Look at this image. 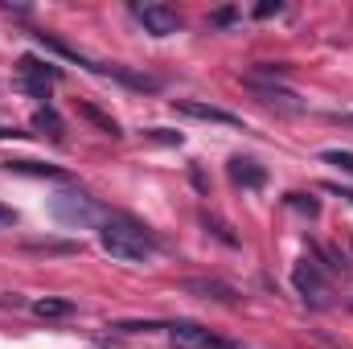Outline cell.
I'll list each match as a JSON object with an SVG mask.
<instances>
[{
    "instance_id": "obj_1",
    "label": "cell",
    "mask_w": 353,
    "mask_h": 349,
    "mask_svg": "<svg viewBox=\"0 0 353 349\" xmlns=\"http://www.w3.org/2000/svg\"><path fill=\"white\" fill-rule=\"evenodd\" d=\"M99 247L119 263H148L157 255V235L140 222H132L128 214H107L99 222Z\"/></svg>"
},
{
    "instance_id": "obj_2",
    "label": "cell",
    "mask_w": 353,
    "mask_h": 349,
    "mask_svg": "<svg viewBox=\"0 0 353 349\" xmlns=\"http://www.w3.org/2000/svg\"><path fill=\"white\" fill-rule=\"evenodd\" d=\"M50 210H54V218L62 222V226H94V222H103L107 214H103V206L87 197V193H58L54 201H50Z\"/></svg>"
},
{
    "instance_id": "obj_3",
    "label": "cell",
    "mask_w": 353,
    "mask_h": 349,
    "mask_svg": "<svg viewBox=\"0 0 353 349\" xmlns=\"http://www.w3.org/2000/svg\"><path fill=\"white\" fill-rule=\"evenodd\" d=\"M62 79V70L54 66V62H41V58H33V54H25L21 62H17V83L29 90V94H37V99H50V87Z\"/></svg>"
},
{
    "instance_id": "obj_4",
    "label": "cell",
    "mask_w": 353,
    "mask_h": 349,
    "mask_svg": "<svg viewBox=\"0 0 353 349\" xmlns=\"http://www.w3.org/2000/svg\"><path fill=\"white\" fill-rule=\"evenodd\" d=\"M132 17L144 25V33H152V37H169L181 29V17H176V8L169 4H161V0H140V4H132Z\"/></svg>"
},
{
    "instance_id": "obj_5",
    "label": "cell",
    "mask_w": 353,
    "mask_h": 349,
    "mask_svg": "<svg viewBox=\"0 0 353 349\" xmlns=\"http://www.w3.org/2000/svg\"><path fill=\"white\" fill-rule=\"evenodd\" d=\"M247 87L255 90L267 107H275V111H283V115H304V111H308V103H304L296 90L279 87L275 79H251V74H247Z\"/></svg>"
},
{
    "instance_id": "obj_6",
    "label": "cell",
    "mask_w": 353,
    "mask_h": 349,
    "mask_svg": "<svg viewBox=\"0 0 353 349\" xmlns=\"http://www.w3.org/2000/svg\"><path fill=\"white\" fill-rule=\"evenodd\" d=\"M169 337H173L176 349H234V341H226V337H218V333H210L193 321H173Z\"/></svg>"
},
{
    "instance_id": "obj_7",
    "label": "cell",
    "mask_w": 353,
    "mask_h": 349,
    "mask_svg": "<svg viewBox=\"0 0 353 349\" xmlns=\"http://www.w3.org/2000/svg\"><path fill=\"white\" fill-rule=\"evenodd\" d=\"M173 107L181 111V115H189V119H201V123L243 128V119H239V115H230V111H222V107H214V103H201V99H173Z\"/></svg>"
},
{
    "instance_id": "obj_8",
    "label": "cell",
    "mask_w": 353,
    "mask_h": 349,
    "mask_svg": "<svg viewBox=\"0 0 353 349\" xmlns=\"http://www.w3.org/2000/svg\"><path fill=\"white\" fill-rule=\"evenodd\" d=\"M292 283H296V292H300L304 300H312V304H325V296H329V288H325V275L316 271V263H308V259L292 271Z\"/></svg>"
},
{
    "instance_id": "obj_9",
    "label": "cell",
    "mask_w": 353,
    "mask_h": 349,
    "mask_svg": "<svg viewBox=\"0 0 353 349\" xmlns=\"http://www.w3.org/2000/svg\"><path fill=\"white\" fill-rule=\"evenodd\" d=\"M181 292L201 296V300H218V304H239V292L222 279H181Z\"/></svg>"
},
{
    "instance_id": "obj_10",
    "label": "cell",
    "mask_w": 353,
    "mask_h": 349,
    "mask_svg": "<svg viewBox=\"0 0 353 349\" xmlns=\"http://www.w3.org/2000/svg\"><path fill=\"white\" fill-rule=\"evenodd\" d=\"M226 173H230L234 185H243V189H259V185L267 181V173L255 165V161H247V157H234V161L226 165Z\"/></svg>"
},
{
    "instance_id": "obj_11",
    "label": "cell",
    "mask_w": 353,
    "mask_h": 349,
    "mask_svg": "<svg viewBox=\"0 0 353 349\" xmlns=\"http://www.w3.org/2000/svg\"><path fill=\"white\" fill-rule=\"evenodd\" d=\"M8 173H25V177H50V181H66V169L58 165H41V161H25V157H8L4 161Z\"/></svg>"
},
{
    "instance_id": "obj_12",
    "label": "cell",
    "mask_w": 353,
    "mask_h": 349,
    "mask_svg": "<svg viewBox=\"0 0 353 349\" xmlns=\"http://www.w3.org/2000/svg\"><path fill=\"white\" fill-rule=\"evenodd\" d=\"M79 115H83V119H90V123H94L103 136H111V140H119V136H123V132H119V123H115L107 111H99L94 103H79Z\"/></svg>"
},
{
    "instance_id": "obj_13",
    "label": "cell",
    "mask_w": 353,
    "mask_h": 349,
    "mask_svg": "<svg viewBox=\"0 0 353 349\" xmlns=\"http://www.w3.org/2000/svg\"><path fill=\"white\" fill-rule=\"evenodd\" d=\"M33 128H37L41 136H50V140H62V136H66V128H62V119H58L54 107H37V111H33Z\"/></svg>"
},
{
    "instance_id": "obj_14",
    "label": "cell",
    "mask_w": 353,
    "mask_h": 349,
    "mask_svg": "<svg viewBox=\"0 0 353 349\" xmlns=\"http://www.w3.org/2000/svg\"><path fill=\"white\" fill-rule=\"evenodd\" d=\"M33 312H37V317H70V312H74V300L46 296V300H37V304H33Z\"/></svg>"
},
{
    "instance_id": "obj_15",
    "label": "cell",
    "mask_w": 353,
    "mask_h": 349,
    "mask_svg": "<svg viewBox=\"0 0 353 349\" xmlns=\"http://www.w3.org/2000/svg\"><path fill=\"white\" fill-rule=\"evenodd\" d=\"M283 201H288L292 210H300V214H308V218H316V214H321V201H316L312 193H288Z\"/></svg>"
},
{
    "instance_id": "obj_16",
    "label": "cell",
    "mask_w": 353,
    "mask_h": 349,
    "mask_svg": "<svg viewBox=\"0 0 353 349\" xmlns=\"http://www.w3.org/2000/svg\"><path fill=\"white\" fill-rule=\"evenodd\" d=\"M111 329L115 333H157V329H169V325H161V321H119Z\"/></svg>"
},
{
    "instance_id": "obj_17",
    "label": "cell",
    "mask_w": 353,
    "mask_h": 349,
    "mask_svg": "<svg viewBox=\"0 0 353 349\" xmlns=\"http://www.w3.org/2000/svg\"><path fill=\"white\" fill-rule=\"evenodd\" d=\"M321 161H325V165H337L341 173H350V177H353V152H341V148H329V152H321Z\"/></svg>"
},
{
    "instance_id": "obj_18",
    "label": "cell",
    "mask_w": 353,
    "mask_h": 349,
    "mask_svg": "<svg viewBox=\"0 0 353 349\" xmlns=\"http://www.w3.org/2000/svg\"><path fill=\"white\" fill-rule=\"evenodd\" d=\"M201 222H205V226H210V230H214V235H218V239L226 243V247H239V239H234V235L226 230V222H218V218H210V214H201Z\"/></svg>"
},
{
    "instance_id": "obj_19",
    "label": "cell",
    "mask_w": 353,
    "mask_h": 349,
    "mask_svg": "<svg viewBox=\"0 0 353 349\" xmlns=\"http://www.w3.org/2000/svg\"><path fill=\"white\" fill-rule=\"evenodd\" d=\"M148 136H152V140H161V144H181V132H169V128H152Z\"/></svg>"
},
{
    "instance_id": "obj_20",
    "label": "cell",
    "mask_w": 353,
    "mask_h": 349,
    "mask_svg": "<svg viewBox=\"0 0 353 349\" xmlns=\"http://www.w3.org/2000/svg\"><path fill=\"white\" fill-rule=\"evenodd\" d=\"M279 8H283V4H279V0H263V4H259V8H255V17H259V21H267V17H275V12H279Z\"/></svg>"
},
{
    "instance_id": "obj_21",
    "label": "cell",
    "mask_w": 353,
    "mask_h": 349,
    "mask_svg": "<svg viewBox=\"0 0 353 349\" xmlns=\"http://www.w3.org/2000/svg\"><path fill=\"white\" fill-rule=\"evenodd\" d=\"M325 189H329V193H337L341 201H350V206H353V189H341V185H325Z\"/></svg>"
},
{
    "instance_id": "obj_22",
    "label": "cell",
    "mask_w": 353,
    "mask_h": 349,
    "mask_svg": "<svg viewBox=\"0 0 353 349\" xmlns=\"http://www.w3.org/2000/svg\"><path fill=\"white\" fill-rule=\"evenodd\" d=\"M234 21V8H222V12H214V25H230Z\"/></svg>"
},
{
    "instance_id": "obj_23",
    "label": "cell",
    "mask_w": 353,
    "mask_h": 349,
    "mask_svg": "<svg viewBox=\"0 0 353 349\" xmlns=\"http://www.w3.org/2000/svg\"><path fill=\"white\" fill-rule=\"evenodd\" d=\"M12 222H17V214L8 206H0V226H12Z\"/></svg>"
}]
</instances>
